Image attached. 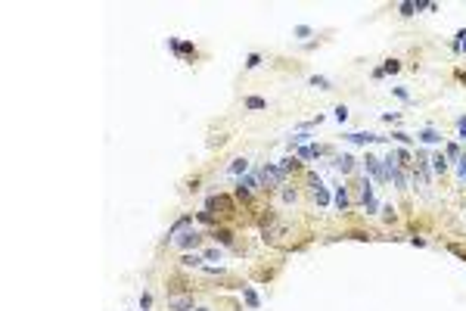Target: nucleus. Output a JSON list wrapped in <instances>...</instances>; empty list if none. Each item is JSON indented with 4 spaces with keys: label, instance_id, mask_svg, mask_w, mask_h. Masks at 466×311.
Returning a JSON list of instances; mask_svg holds the SVG:
<instances>
[{
    "label": "nucleus",
    "instance_id": "5701e85b",
    "mask_svg": "<svg viewBox=\"0 0 466 311\" xmlns=\"http://www.w3.org/2000/svg\"><path fill=\"white\" fill-rule=\"evenodd\" d=\"M379 69H383V72H385V75H395V72H398V69H401V62H398V60H385V62H383V65H379Z\"/></svg>",
    "mask_w": 466,
    "mask_h": 311
},
{
    "label": "nucleus",
    "instance_id": "58836bf2",
    "mask_svg": "<svg viewBox=\"0 0 466 311\" xmlns=\"http://www.w3.org/2000/svg\"><path fill=\"white\" fill-rule=\"evenodd\" d=\"M398 119H401V115H398V112H385V115H383V122H388V124H395Z\"/></svg>",
    "mask_w": 466,
    "mask_h": 311
},
{
    "label": "nucleus",
    "instance_id": "f8f14e48",
    "mask_svg": "<svg viewBox=\"0 0 466 311\" xmlns=\"http://www.w3.org/2000/svg\"><path fill=\"white\" fill-rule=\"evenodd\" d=\"M348 187H336V208L339 212H348Z\"/></svg>",
    "mask_w": 466,
    "mask_h": 311
},
{
    "label": "nucleus",
    "instance_id": "79ce46f5",
    "mask_svg": "<svg viewBox=\"0 0 466 311\" xmlns=\"http://www.w3.org/2000/svg\"><path fill=\"white\" fill-rule=\"evenodd\" d=\"M460 140H466V128H460Z\"/></svg>",
    "mask_w": 466,
    "mask_h": 311
},
{
    "label": "nucleus",
    "instance_id": "f03ea898",
    "mask_svg": "<svg viewBox=\"0 0 466 311\" xmlns=\"http://www.w3.org/2000/svg\"><path fill=\"white\" fill-rule=\"evenodd\" d=\"M171 243H174L177 249L190 252V249H196L199 243H202V233H199V230H190V228H186V230H181V233H174V237H171Z\"/></svg>",
    "mask_w": 466,
    "mask_h": 311
},
{
    "label": "nucleus",
    "instance_id": "20e7f679",
    "mask_svg": "<svg viewBox=\"0 0 466 311\" xmlns=\"http://www.w3.org/2000/svg\"><path fill=\"white\" fill-rule=\"evenodd\" d=\"M364 168H367V174H373L379 184H388L385 181V171H383V159H376L373 153H367V156H364Z\"/></svg>",
    "mask_w": 466,
    "mask_h": 311
},
{
    "label": "nucleus",
    "instance_id": "ea45409f",
    "mask_svg": "<svg viewBox=\"0 0 466 311\" xmlns=\"http://www.w3.org/2000/svg\"><path fill=\"white\" fill-rule=\"evenodd\" d=\"M451 252H454V255H460L463 262H466V249H460V246H451Z\"/></svg>",
    "mask_w": 466,
    "mask_h": 311
},
{
    "label": "nucleus",
    "instance_id": "f3484780",
    "mask_svg": "<svg viewBox=\"0 0 466 311\" xmlns=\"http://www.w3.org/2000/svg\"><path fill=\"white\" fill-rule=\"evenodd\" d=\"M320 153H324V146H311L308 144V146H299V153H295V156H299V159H314Z\"/></svg>",
    "mask_w": 466,
    "mask_h": 311
},
{
    "label": "nucleus",
    "instance_id": "6e6552de",
    "mask_svg": "<svg viewBox=\"0 0 466 311\" xmlns=\"http://www.w3.org/2000/svg\"><path fill=\"white\" fill-rule=\"evenodd\" d=\"M168 308L171 311H190L193 308V296H171L168 299Z\"/></svg>",
    "mask_w": 466,
    "mask_h": 311
},
{
    "label": "nucleus",
    "instance_id": "0eeeda50",
    "mask_svg": "<svg viewBox=\"0 0 466 311\" xmlns=\"http://www.w3.org/2000/svg\"><path fill=\"white\" fill-rule=\"evenodd\" d=\"M345 140H348V144H379V140H385V137H376V134H370V131H354V134H345Z\"/></svg>",
    "mask_w": 466,
    "mask_h": 311
},
{
    "label": "nucleus",
    "instance_id": "412c9836",
    "mask_svg": "<svg viewBox=\"0 0 466 311\" xmlns=\"http://www.w3.org/2000/svg\"><path fill=\"white\" fill-rule=\"evenodd\" d=\"M280 168H283V174L299 171V156H295V159H283V162H280Z\"/></svg>",
    "mask_w": 466,
    "mask_h": 311
},
{
    "label": "nucleus",
    "instance_id": "39448f33",
    "mask_svg": "<svg viewBox=\"0 0 466 311\" xmlns=\"http://www.w3.org/2000/svg\"><path fill=\"white\" fill-rule=\"evenodd\" d=\"M361 199H364V208H367V212H376V208H379L376 196H373V184L367 178H364V184H361Z\"/></svg>",
    "mask_w": 466,
    "mask_h": 311
},
{
    "label": "nucleus",
    "instance_id": "6ab92c4d",
    "mask_svg": "<svg viewBox=\"0 0 466 311\" xmlns=\"http://www.w3.org/2000/svg\"><path fill=\"white\" fill-rule=\"evenodd\" d=\"M311 87H317V90H329L333 84H329V78H324V75H314V78H311Z\"/></svg>",
    "mask_w": 466,
    "mask_h": 311
},
{
    "label": "nucleus",
    "instance_id": "a878e982",
    "mask_svg": "<svg viewBox=\"0 0 466 311\" xmlns=\"http://www.w3.org/2000/svg\"><path fill=\"white\" fill-rule=\"evenodd\" d=\"M451 47L457 50V53H466V31H460V35H457V41H454Z\"/></svg>",
    "mask_w": 466,
    "mask_h": 311
},
{
    "label": "nucleus",
    "instance_id": "2f4dec72",
    "mask_svg": "<svg viewBox=\"0 0 466 311\" xmlns=\"http://www.w3.org/2000/svg\"><path fill=\"white\" fill-rule=\"evenodd\" d=\"M398 10H401V16H413V13H417V3H410V0H407V3H401Z\"/></svg>",
    "mask_w": 466,
    "mask_h": 311
},
{
    "label": "nucleus",
    "instance_id": "2eb2a0df",
    "mask_svg": "<svg viewBox=\"0 0 466 311\" xmlns=\"http://www.w3.org/2000/svg\"><path fill=\"white\" fill-rule=\"evenodd\" d=\"M202 262H205V258L196 255V252H183V258H181L183 268H202Z\"/></svg>",
    "mask_w": 466,
    "mask_h": 311
},
{
    "label": "nucleus",
    "instance_id": "ddd939ff",
    "mask_svg": "<svg viewBox=\"0 0 466 311\" xmlns=\"http://www.w3.org/2000/svg\"><path fill=\"white\" fill-rule=\"evenodd\" d=\"M211 237H215V243H221V246H233V233L227 230V228H215Z\"/></svg>",
    "mask_w": 466,
    "mask_h": 311
},
{
    "label": "nucleus",
    "instance_id": "bb28decb",
    "mask_svg": "<svg viewBox=\"0 0 466 311\" xmlns=\"http://www.w3.org/2000/svg\"><path fill=\"white\" fill-rule=\"evenodd\" d=\"M445 156H447V159H454V162H457V159H460L463 153H460V146H457V144H447V149H445Z\"/></svg>",
    "mask_w": 466,
    "mask_h": 311
},
{
    "label": "nucleus",
    "instance_id": "c9c22d12",
    "mask_svg": "<svg viewBox=\"0 0 466 311\" xmlns=\"http://www.w3.org/2000/svg\"><path fill=\"white\" fill-rule=\"evenodd\" d=\"M392 94H395L398 100H410V94H407V90H404V87H392Z\"/></svg>",
    "mask_w": 466,
    "mask_h": 311
},
{
    "label": "nucleus",
    "instance_id": "7ed1b4c3",
    "mask_svg": "<svg viewBox=\"0 0 466 311\" xmlns=\"http://www.w3.org/2000/svg\"><path fill=\"white\" fill-rule=\"evenodd\" d=\"M215 208H218V215H224V218H230V215L236 212L233 199H230V196H221V193H218V196H208V212L215 215Z\"/></svg>",
    "mask_w": 466,
    "mask_h": 311
},
{
    "label": "nucleus",
    "instance_id": "37998d69",
    "mask_svg": "<svg viewBox=\"0 0 466 311\" xmlns=\"http://www.w3.org/2000/svg\"><path fill=\"white\" fill-rule=\"evenodd\" d=\"M196 311H208V308H196Z\"/></svg>",
    "mask_w": 466,
    "mask_h": 311
},
{
    "label": "nucleus",
    "instance_id": "f704fd0d",
    "mask_svg": "<svg viewBox=\"0 0 466 311\" xmlns=\"http://www.w3.org/2000/svg\"><path fill=\"white\" fill-rule=\"evenodd\" d=\"M345 119H348V109H345V106H336V122H345Z\"/></svg>",
    "mask_w": 466,
    "mask_h": 311
},
{
    "label": "nucleus",
    "instance_id": "b1692460",
    "mask_svg": "<svg viewBox=\"0 0 466 311\" xmlns=\"http://www.w3.org/2000/svg\"><path fill=\"white\" fill-rule=\"evenodd\" d=\"M457 178H460V184H466V153L457 159Z\"/></svg>",
    "mask_w": 466,
    "mask_h": 311
},
{
    "label": "nucleus",
    "instance_id": "423d86ee",
    "mask_svg": "<svg viewBox=\"0 0 466 311\" xmlns=\"http://www.w3.org/2000/svg\"><path fill=\"white\" fill-rule=\"evenodd\" d=\"M311 193H314V199H317V206H329V193H326V187L320 184V178L317 174H311Z\"/></svg>",
    "mask_w": 466,
    "mask_h": 311
},
{
    "label": "nucleus",
    "instance_id": "c756f323",
    "mask_svg": "<svg viewBox=\"0 0 466 311\" xmlns=\"http://www.w3.org/2000/svg\"><path fill=\"white\" fill-rule=\"evenodd\" d=\"M295 199H299V193H295V190H289V187H283V203H286V206H292Z\"/></svg>",
    "mask_w": 466,
    "mask_h": 311
},
{
    "label": "nucleus",
    "instance_id": "72a5a7b5",
    "mask_svg": "<svg viewBox=\"0 0 466 311\" xmlns=\"http://www.w3.org/2000/svg\"><path fill=\"white\" fill-rule=\"evenodd\" d=\"M292 140H295V144H302V146H308V140H311V134H308V131H302V134H295V137H292Z\"/></svg>",
    "mask_w": 466,
    "mask_h": 311
},
{
    "label": "nucleus",
    "instance_id": "aec40b11",
    "mask_svg": "<svg viewBox=\"0 0 466 311\" xmlns=\"http://www.w3.org/2000/svg\"><path fill=\"white\" fill-rule=\"evenodd\" d=\"M267 100L264 97H245V109H264Z\"/></svg>",
    "mask_w": 466,
    "mask_h": 311
},
{
    "label": "nucleus",
    "instance_id": "393cba45",
    "mask_svg": "<svg viewBox=\"0 0 466 311\" xmlns=\"http://www.w3.org/2000/svg\"><path fill=\"white\" fill-rule=\"evenodd\" d=\"M196 218H199V221H202V224H208V228H215V224H218V218H215V215H211V212H208V208H205V212H199Z\"/></svg>",
    "mask_w": 466,
    "mask_h": 311
},
{
    "label": "nucleus",
    "instance_id": "9d476101",
    "mask_svg": "<svg viewBox=\"0 0 466 311\" xmlns=\"http://www.w3.org/2000/svg\"><path fill=\"white\" fill-rule=\"evenodd\" d=\"M336 171H342V174H348L351 168H354V156H348V153H342V156H336Z\"/></svg>",
    "mask_w": 466,
    "mask_h": 311
},
{
    "label": "nucleus",
    "instance_id": "4468645a",
    "mask_svg": "<svg viewBox=\"0 0 466 311\" xmlns=\"http://www.w3.org/2000/svg\"><path fill=\"white\" fill-rule=\"evenodd\" d=\"M193 224V215H183V218H177V221L171 224V230H168V237H174V233H181V230H186Z\"/></svg>",
    "mask_w": 466,
    "mask_h": 311
},
{
    "label": "nucleus",
    "instance_id": "9b49d317",
    "mask_svg": "<svg viewBox=\"0 0 466 311\" xmlns=\"http://www.w3.org/2000/svg\"><path fill=\"white\" fill-rule=\"evenodd\" d=\"M417 137L423 140V144H442V131H435V128H423Z\"/></svg>",
    "mask_w": 466,
    "mask_h": 311
},
{
    "label": "nucleus",
    "instance_id": "c85d7f7f",
    "mask_svg": "<svg viewBox=\"0 0 466 311\" xmlns=\"http://www.w3.org/2000/svg\"><path fill=\"white\" fill-rule=\"evenodd\" d=\"M258 65H261V56H258V53H249V56H245V69H258Z\"/></svg>",
    "mask_w": 466,
    "mask_h": 311
},
{
    "label": "nucleus",
    "instance_id": "1a4fd4ad",
    "mask_svg": "<svg viewBox=\"0 0 466 311\" xmlns=\"http://www.w3.org/2000/svg\"><path fill=\"white\" fill-rule=\"evenodd\" d=\"M245 171H249V159H233L227 168V174H233V178H245Z\"/></svg>",
    "mask_w": 466,
    "mask_h": 311
},
{
    "label": "nucleus",
    "instance_id": "4be33fe9",
    "mask_svg": "<svg viewBox=\"0 0 466 311\" xmlns=\"http://www.w3.org/2000/svg\"><path fill=\"white\" fill-rule=\"evenodd\" d=\"M202 258H205V262H221V249H218V246H211V249L202 252Z\"/></svg>",
    "mask_w": 466,
    "mask_h": 311
},
{
    "label": "nucleus",
    "instance_id": "dca6fc26",
    "mask_svg": "<svg viewBox=\"0 0 466 311\" xmlns=\"http://www.w3.org/2000/svg\"><path fill=\"white\" fill-rule=\"evenodd\" d=\"M429 162H432V171H435V174H445V171H447V156H445V153L432 156Z\"/></svg>",
    "mask_w": 466,
    "mask_h": 311
},
{
    "label": "nucleus",
    "instance_id": "473e14b6",
    "mask_svg": "<svg viewBox=\"0 0 466 311\" xmlns=\"http://www.w3.org/2000/svg\"><path fill=\"white\" fill-rule=\"evenodd\" d=\"M140 308H143V311L152 308V296H149V292H143V296H140Z\"/></svg>",
    "mask_w": 466,
    "mask_h": 311
},
{
    "label": "nucleus",
    "instance_id": "e433bc0d",
    "mask_svg": "<svg viewBox=\"0 0 466 311\" xmlns=\"http://www.w3.org/2000/svg\"><path fill=\"white\" fill-rule=\"evenodd\" d=\"M383 218H385V221H395V208L392 206H383Z\"/></svg>",
    "mask_w": 466,
    "mask_h": 311
},
{
    "label": "nucleus",
    "instance_id": "f257e3e1",
    "mask_svg": "<svg viewBox=\"0 0 466 311\" xmlns=\"http://www.w3.org/2000/svg\"><path fill=\"white\" fill-rule=\"evenodd\" d=\"M283 181H286V174H283L280 165H264L261 168V184H264V190H283Z\"/></svg>",
    "mask_w": 466,
    "mask_h": 311
},
{
    "label": "nucleus",
    "instance_id": "a211bd4d",
    "mask_svg": "<svg viewBox=\"0 0 466 311\" xmlns=\"http://www.w3.org/2000/svg\"><path fill=\"white\" fill-rule=\"evenodd\" d=\"M243 299H245V305H249V308H261V302H258V296H255V290H252V287H243Z\"/></svg>",
    "mask_w": 466,
    "mask_h": 311
},
{
    "label": "nucleus",
    "instance_id": "cd10ccee",
    "mask_svg": "<svg viewBox=\"0 0 466 311\" xmlns=\"http://www.w3.org/2000/svg\"><path fill=\"white\" fill-rule=\"evenodd\" d=\"M392 137L398 140V144H404V146H410V144H413V137H410V134H404V131H395Z\"/></svg>",
    "mask_w": 466,
    "mask_h": 311
},
{
    "label": "nucleus",
    "instance_id": "4c0bfd02",
    "mask_svg": "<svg viewBox=\"0 0 466 311\" xmlns=\"http://www.w3.org/2000/svg\"><path fill=\"white\" fill-rule=\"evenodd\" d=\"M308 35H311L308 25H299V28H295V38H308Z\"/></svg>",
    "mask_w": 466,
    "mask_h": 311
},
{
    "label": "nucleus",
    "instance_id": "7c9ffc66",
    "mask_svg": "<svg viewBox=\"0 0 466 311\" xmlns=\"http://www.w3.org/2000/svg\"><path fill=\"white\" fill-rule=\"evenodd\" d=\"M395 159H398V165H410V153H407V149H398Z\"/></svg>",
    "mask_w": 466,
    "mask_h": 311
},
{
    "label": "nucleus",
    "instance_id": "a19ab883",
    "mask_svg": "<svg viewBox=\"0 0 466 311\" xmlns=\"http://www.w3.org/2000/svg\"><path fill=\"white\" fill-rule=\"evenodd\" d=\"M457 128H466V115H463V119H457Z\"/></svg>",
    "mask_w": 466,
    "mask_h": 311
}]
</instances>
